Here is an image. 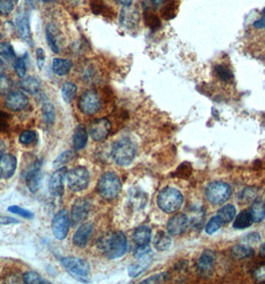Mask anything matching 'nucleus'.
<instances>
[{"label":"nucleus","instance_id":"nucleus-1","mask_svg":"<svg viewBox=\"0 0 265 284\" xmlns=\"http://www.w3.org/2000/svg\"><path fill=\"white\" fill-rule=\"evenodd\" d=\"M98 247L108 258L116 259L122 257L127 253L128 241L122 231H116L99 240Z\"/></svg>","mask_w":265,"mask_h":284},{"label":"nucleus","instance_id":"nucleus-2","mask_svg":"<svg viewBox=\"0 0 265 284\" xmlns=\"http://www.w3.org/2000/svg\"><path fill=\"white\" fill-rule=\"evenodd\" d=\"M137 154L136 144L129 138H123L112 147L111 155L114 162L122 167L129 166L132 160L135 159Z\"/></svg>","mask_w":265,"mask_h":284},{"label":"nucleus","instance_id":"nucleus-3","mask_svg":"<svg viewBox=\"0 0 265 284\" xmlns=\"http://www.w3.org/2000/svg\"><path fill=\"white\" fill-rule=\"evenodd\" d=\"M159 207L167 214L178 211L184 203V197L180 191L175 188L167 187L162 189L157 198Z\"/></svg>","mask_w":265,"mask_h":284},{"label":"nucleus","instance_id":"nucleus-4","mask_svg":"<svg viewBox=\"0 0 265 284\" xmlns=\"http://www.w3.org/2000/svg\"><path fill=\"white\" fill-rule=\"evenodd\" d=\"M122 190L119 176L114 172H105L98 182V193L102 199L111 201L118 198Z\"/></svg>","mask_w":265,"mask_h":284},{"label":"nucleus","instance_id":"nucleus-5","mask_svg":"<svg viewBox=\"0 0 265 284\" xmlns=\"http://www.w3.org/2000/svg\"><path fill=\"white\" fill-rule=\"evenodd\" d=\"M78 108L83 114L88 116L97 114L102 108L101 96L95 90L85 91L79 99Z\"/></svg>","mask_w":265,"mask_h":284},{"label":"nucleus","instance_id":"nucleus-6","mask_svg":"<svg viewBox=\"0 0 265 284\" xmlns=\"http://www.w3.org/2000/svg\"><path fill=\"white\" fill-rule=\"evenodd\" d=\"M61 262L64 265V267L67 269L76 279L84 281V282L88 281L91 268H90L89 263L86 260L82 258L74 257V256H68V257L62 258Z\"/></svg>","mask_w":265,"mask_h":284},{"label":"nucleus","instance_id":"nucleus-7","mask_svg":"<svg viewBox=\"0 0 265 284\" xmlns=\"http://www.w3.org/2000/svg\"><path fill=\"white\" fill-rule=\"evenodd\" d=\"M66 179H67L69 189L75 193H79L88 188L90 175L86 168L75 167L66 174Z\"/></svg>","mask_w":265,"mask_h":284},{"label":"nucleus","instance_id":"nucleus-8","mask_svg":"<svg viewBox=\"0 0 265 284\" xmlns=\"http://www.w3.org/2000/svg\"><path fill=\"white\" fill-rule=\"evenodd\" d=\"M231 196V188L228 184L214 182L210 184L206 189V197L212 204H222Z\"/></svg>","mask_w":265,"mask_h":284},{"label":"nucleus","instance_id":"nucleus-9","mask_svg":"<svg viewBox=\"0 0 265 284\" xmlns=\"http://www.w3.org/2000/svg\"><path fill=\"white\" fill-rule=\"evenodd\" d=\"M51 227L57 239L63 240L66 238L70 229V218L67 210L62 209L57 212L52 220Z\"/></svg>","mask_w":265,"mask_h":284},{"label":"nucleus","instance_id":"nucleus-10","mask_svg":"<svg viewBox=\"0 0 265 284\" xmlns=\"http://www.w3.org/2000/svg\"><path fill=\"white\" fill-rule=\"evenodd\" d=\"M111 132V123L106 118L97 119L93 121L89 127L91 138L96 142L104 141Z\"/></svg>","mask_w":265,"mask_h":284},{"label":"nucleus","instance_id":"nucleus-11","mask_svg":"<svg viewBox=\"0 0 265 284\" xmlns=\"http://www.w3.org/2000/svg\"><path fill=\"white\" fill-rule=\"evenodd\" d=\"M5 107L13 112H19L24 110L28 104V97L21 91H12L9 93L4 101Z\"/></svg>","mask_w":265,"mask_h":284},{"label":"nucleus","instance_id":"nucleus-12","mask_svg":"<svg viewBox=\"0 0 265 284\" xmlns=\"http://www.w3.org/2000/svg\"><path fill=\"white\" fill-rule=\"evenodd\" d=\"M67 174L66 168L56 170L49 180V192L53 197H61L64 193V180Z\"/></svg>","mask_w":265,"mask_h":284},{"label":"nucleus","instance_id":"nucleus-13","mask_svg":"<svg viewBox=\"0 0 265 284\" xmlns=\"http://www.w3.org/2000/svg\"><path fill=\"white\" fill-rule=\"evenodd\" d=\"M90 202L85 199H78L71 209V221L73 225L81 224L88 217L90 211Z\"/></svg>","mask_w":265,"mask_h":284},{"label":"nucleus","instance_id":"nucleus-14","mask_svg":"<svg viewBox=\"0 0 265 284\" xmlns=\"http://www.w3.org/2000/svg\"><path fill=\"white\" fill-rule=\"evenodd\" d=\"M15 25H16V29H17L19 37L23 41L30 43L32 40L30 22H29L28 15L24 11L19 10L17 12L16 18H15Z\"/></svg>","mask_w":265,"mask_h":284},{"label":"nucleus","instance_id":"nucleus-15","mask_svg":"<svg viewBox=\"0 0 265 284\" xmlns=\"http://www.w3.org/2000/svg\"><path fill=\"white\" fill-rule=\"evenodd\" d=\"M26 185L31 193H36L41 182V166L39 162H35L28 170L25 175Z\"/></svg>","mask_w":265,"mask_h":284},{"label":"nucleus","instance_id":"nucleus-16","mask_svg":"<svg viewBox=\"0 0 265 284\" xmlns=\"http://www.w3.org/2000/svg\"><path fill=\"white\" fill-rule=\"evenodd\" d=\"M188 224L189 222L186 215L178 214L168 222L167 230L171 235H181L186 231Z\"/></svg>","mask_w":265,"mask_h":284},{"label":"nucleus","instance_id":"nucleus-17","mask_svg":"<svg viewBox=\"0 0 265 284\" xmlns=\"http://www.w3.org/2000/svg\"><path fill=\"white\" fill-rule=\"evenodd\" d=\"M215 262V255L212 251L204 252L196 263V269L202 276H208L212 271Z\"/></svg>","mask_w":265,"mask_h":284},{"label":"nucleus","instance_id":"nucleus-18","mask_svg":"<svg viewBox=\"0 0 265 284\" xmlns=\"http://www.w3.org/2000/svg\"><path fill=\"white\" fill-rule=\"evenodd\" d=\"M17 167V160L13 155L4 154L0 156V177L4 180L11 177Z\"/></svg>","mask_w":265,"mask_h":284},{"label":"nucleus","instance_id":"nucleus-19","mask_svg":"<svg viewBox=\"0 0 265 284\" xmlns=\"http://www.w3.org/2000/svg\"><path fill=\"white\" fill-rule=\"evenodd\" d=\"M140 20L139 12L132 6H124L120 15V22L126 28L135 27Z\"/></svg>","mask_w":265,"mask_h":284},{"label":"nucleus","instance_id":"nucleus-20","mask_svg":"<svg viewBox=\"0 0 265 284\" xmlns=\"http://www.w3.org/2000/svg\"><path fill=\"white\" fill-rule=\"evenodd\" d=\"M93 231V225L91 223L83 224L79 227L73 236V242L78 247H85L92 235Z\"/></svg>","mask_w":265,"mask_h":284},{"label":"nucleus","instance_id":"nucleus-21","mask_svg":"<svg viewBox=\"0 0 265 284\" xmlns=\"http://www.w3.org/2000/svg\"><path fill=\"white\" fill-rule=\"evenodd\" d=\"M153 260V257L150 255H147L141 258H138V261H136L135 263H132V265L129 266L128 268V272L129 275L131 277H137L140 274H142L146 269H148V267L151 265Z\"/></svg>","mask_w":265,"mask_h":284},{"label":"nucleus","instance_id":"nucleus-22","mask_svg":"<svg viewBox=\"0 0 265 284\" xmlns=\"http://www.w3.org/2000/svg\"><path fill=\"white\" fill-rule=\"evenodd\" d=\"M88 142V133L84 125L80 124L75 128L73 134V147L76 151L82 150Z\"/></svg>","mask_w":265,"mask_h":284},{"label":"nucleus","instance_id":"nucleus-23","mask_svg":"<svg viewBox=\"0 0 265 284\" xmlns=\"http://www.w3.org/2000/svg\"><path fill=\"white\" fill-rule=\"evenodd\" d=\"M172 239L169 232L159 231L154 237V247L159 252H165L171 247Z\"/></svg>","mask_w":265,"mask_h":284},{"label":"nucleus","instance_id":"nucleus-24","mask_svg":"<svg viewBox=\"0 0 265 284\" xmlns=\"http://www.w3.org/2000/svg\"><path fill=\"white\" fill-rule=\"evenodd\" d=\"M46 40L47 43L50 47V49L58 54L60 52L59 49V32L58 29L53 25V24H49L48 26H46Z\"/></svg>","mask_w":265,"mask_h":284},{"label":"nucleus","instance_id":"nucleus-25","mask_svg":"<svg viewBox=\"0 0 265 284\" xmlns=\"http://www.w3.org/2000/svg\"><path fill=\"white\" fill-rule=\"evenodd\" d=\"M72 68V62L68 59L54 58L52 61L53 72L58 76L67 75Z\"/></svg>","mask_w":265,"mask_h":284},{"label":"nucleus","instance_id":"nucleus-26","mask_svg":"<svg viewBox=\"0 0 265 284\" xmlns=\"http://www.w3.org/2000/svg\"><path fill=\"white\" fill-rule=\"evenodd\" d=\"M231 256L238 260H241L254 256V251L252 247H250V245L239 243L231 248Z\"/></svg>","mask_w":265,"mask_h":284},{"label":"nucleus","instance_id":"nucleus-27","mask_svg":"<svg viewBox=\"0 0 265 284\" xmlns=\"http://www.w3.org/2000/svg\"><path fill=\"white\" fill-rule=\"evenodd\" d=\"M132 239H134L137 245L149 244L152 239L151 228L147 226H143V227L136 228V230L134 231V234H132Z\"/></svg>","mask_w":265,"mask_h":284},{"label":"nucleus","instance_id":"nucleus-28","mask_svg":"<svg viewBox=\"0 0 265 284\" xmlns=\"http://www.w3.org/2000/svg\"><path fill=\"white\" fill-rule=\"evenodd\" d=\"M252 223L253 221L250 215V211L244 209L239 212L238 216H237L233 227L237 229H244L249 227L252 225Z\"/></svg>","mask_w":265,"mask_h":284},{"label":"nucleus","instance_id":"nucleus-29","mask_svg":"<svg viewBox=\"0 0 265 284\" xmlns=\"http://www.w3.org/2000/svg\"><path fill=\"white\" fill-rule=\"evenodd\" d=\"M236 214L237 210L234 204H225L216 212V216L221 220L223 225H226L234 221V219L236 218Z\"/></svg>","mask_w":265,"mask_h":284},{"label":"nucleus","instance_id":"nucleus-30","mask_svg":"<svg viewBox=\"0 0 265 284\" xmlns=\"http://www.w3.org/2000/svg\"><path fill=\"white\" fill-rule=\"evenodd\" d=\"M20 87L27 93L35 95L40 91L41 84L37 78L30 76L27 78H23V80L20 82Z\"/></svg>","mask_w":265,"mask_h":284},{"label":"nucleus","instance_id":"nucleus-31","mask_svg":"<svg viewBox=\"0 0 265 284\" xmlns=\"http://www.w3.org/2000/svg\"><path fill=\"white\" fill-rule=\"evenodd\" d=\"M42 116L47 125H52L55 122V108L47 98H44L42 101Z\"/></svg>","mask_w":265,"mask_h":284},{"label":"nucleus","instance_id":"nucleus-32","mask_svg":"<svg viewBox=\"0 0 265 284\" xmlns=\"http://www.w3.org/2000/svg\"><path fill=\"white\" fill-rule=\"evenodd\" d=\"M249 211L253 223H260L265 219V204L262 201L255 200Z\"/></svg>","mask_w":265,"mask_h":284},{"label":"nucleus","instance_id":"nucleus-33","mask_svg":"<svg viewBox=\"0 0 265 284\" xmlns=\"http://www.w3.org/2000/svg\"><path fill=\"white\" fill-rule=\"evenodd\" d=\"M62 98L63 100L67 103V104H71L73 102V100L76 97L77 94V86L71 82H67L65 83L62 86Z\"/></svg>","mask_w":265,"mask_h":284},{"label":"nucleus","instance_id":"nucleus-34","mask_svg":"<svg viewBox=\"0 0 265 284\" xmlns=\"http://www.w3.org/2000/svg\"><path fill=\"white\" fill-rule=\"evenodd\" d=\"M0 56L8 62L16 60V53L9 42H0Z\"/></svg>","mask_w":265,"mask_h":284},{"label":"nucleus","instance_id":"nucleus-35","mask_svg":"<svg viewBox=\"0 0 265 284\" xmlns=\"http://www.w3.org/2000/svg\"><path fill=\"white\" fill-rule=\"evenodd\" d=\"M74 158H76V152L68 150V151H65L63 152L61 155H59L55 161L53 162V167L55 168H61L64 165H66L67 163L71 162Z\"/></svg>","mask_w":265,"mask_h":284},{"label":"nucleus","instance_id":"nucleus-36","mask_svg":"<svg viewBox=\"0 0 265 284\" xmlns=\"http://www.w3.org/2000/svg\"><path fill=\"white\" fill-rule=\"evenodd\" d=\"M215 74H216V77L220 80V81H223V82H227V81H230V80H233L234 78V74L233 72H231V70L225 66V65H217L215 67Z\"/></svg>","mask_w":265,"mask_h":284},{"label":"nucleus","instance_id":"nucleus-37","mask_svg":"<svg viewBox=\"0 0 265 284\" xmlns=\"http://www.w3.org/2000/svg\"><path fill=\"white\" fill-rule=\"evenodd\" d=\"M23 282L27 284H43V283H50L49 281L45 280L41 277L37 272L34 271H27L23 274Z\"/></svg>","mask_w":265,"mask_h":284},{"label":"nucleus","instance_id":"nucleus-38","mask_svg":"<svg viewBox=\"0 0 265 284\" xmlns=\"http://www.w3.org/2000/svg\"><path fill=\"white\" fill-rule=\"evenodd\" d=\"M13 82L10 77L8 76H0V95L7 96L9 93L12 92Z\"/></svg>","mask_w":265,"mask_h":284},{"label":"nucleus","instance_id":"nucleus-39","mask_svg":"<svg viewBox=\"0 0 265 284\" xmlns=\"http://www.w3.org/2000/svg\"><path fill=\"white\" fill-rule=\"evenodd\" d=\"M177 9H178V5L175 2V0H168L167 3L164 4V6L161 10V15L165 19H170L172 17H175Z\"/></svg>","mask_w":265,"mask_h":284},{"label":"nucleus","instance_id":"nucleus-40","mask_svg":"<svg viewBox=\"0 0 265 284\" xmlns=\"http://www.w3.org/2000/svg\"><path fill=\"white\" fill-rule=\"evenodd\" d=\"M37 139V134L34 131H31V130H27L21 133V135L19 136V142L22 145L28 146L34 143Z\"/></svg>","mask_w":265,"mask_h":284},{"label":"nucleus","instance_id":"nucleus-41","mask_svg":"<svg viewBox=\"0 0 265 284\" xmlns=\"http://www.w3.org/2000/svg\"><path fill=\"white\" fill-rule=\"evenodd\" d=\"M223 226V223L221 222V220L215 215L214 217H212L210 222L207 224L206 226V231L208 234H212L214 232H216L221 227Z\"/></svg>","mask_w":265,"mask_h":284},{"label":"nucleus","instance_id":"nucleus-42","mask_svg":"<svg viewBox=\"0 0 265 284\" xmlns=\"http://www.w3.org/2000/svg\"><path fill=\"white\" fill-rule=\"evenodd\" d=\"M14 70H15V73L19 78H24L27 72V67H26V62L25 59L23 57L20 58H16V60L14 61Z\"/></svg>","mask_w":265,"mask_h":284},{"label":"nucleus","instance_id":"nucleus-43","mask_svg":"<svg viewBox=\"0 0 265 284\" xmlns=\"http://www.w3.org/2000/svg\"><path fill=\"white\" fill-rule=\"evenodd\" d=\"M8 211L11 212V214L13 215H16V216H20L24 219H32L33 218V212L25 209V208H22L20 206H17V205H11L8 207Z\"/></svg>","mask_w":265,"mask_h":284},{"label":"nucleus","instance_id":"nucleus-44","mask_svg":"<svg viewBox=\"0 0 265 284\" xmlns=\"http://www.w3.org/2000/svg\"><path fill=\"white\" fill-rule=\"evenodd\" d=\"M14 10L13 0H0V15L7 16Z\"/></svg>","mask_w":265,"mask_h":284},{"label":"nucleus","instance_id":"nucleus-45","mask_svg":"<svg viewBox=\"0 0 265 284\" xmlns=\"http://www.w3.org/2000/svg\"><path fill=\"white\" fill-rule=\"evenodd\" d=\"M145 22L153 30L157 29L160 26V21H159V17L155 13L150 12V11L145 13Z\"/></svg>","mask_w":265,"mask_h":284},{"label":"nucleus","instance_id":"nucleus-46","mask_svg":"<svg viewBox=\"0 0 265 284\" xmlns=\"http://www.w3.org/2000/svg\"><path fill=\"white\" fill-rule=\"evenodd\" d=\"M152 253V250L149 244L145 245H137L134 250V256L136 258H141L147 255H150Z\"/></svg>","mask_w":265,"mask_h":284},{"label":"nucleus","instance_id":"nucleus-47","mask_svg":"<svg viewBox=\"0 0 265 284\" xmlns=\"http://www.w3.org/2000/svg\"><path fill=\"white\" fill-rule=\"evenodd\" d=\"M167 279H168V273L162 272L159 274L153 275V276L147 278L146 280H143L141 283H160V282L165 281Z\"/></svg>","mask_w":265,"mask_h":284},{"label":"nucleus","instance_id":"nucleus-48","mask_svg":"<svg viewBox=\"0 0 265 284\" xmlns=\"http://www.w3.org/2000/svg\"><path fill=\"white\" fill-rule=\"evenodd\" d=\"M9 127V115L3 111H0V132L6 131Z\"/></svg>","mask_w":265,"mask_h":284},{"label":"nucleus","instance_id":"nucleus-49","mask_svg":"<svg viewBox=\"0 0 265 284\" xmlns=\"http://www.w3.org/2000/svg\"><path fill=\"white\" fill-rule=\"evenodd\" d=\"M259 240H260V235L257 232H252L243 236L241 239V242L249 245L250 243H257Z\"/></svg>","mask_w":265,"mask_h":284},{"label":"nucleus","instance_id":"nucleus-50","mask_svg":"<svg viewBox=\"0 0 265 284\" xmlns=\"http://www.w3.org/2000/svg\"><path fill=\"white\" fill-rule=\"evenodd\" d=\"M190 172H191V167L187 163L181 165L179 170H177L178 176H182V177H187L190 174Z\"/></svg>","mask_w":265,"mask_h":284},{"label":"nucleus","instance_id":"nucleus-51","mask_svg":"<svg viewBox=\"0 0 265 284\" xmlns=\"http://www.w3.org/2000/svg\"><path fill=\"white\" fill-rule=\"evenodd\" d=\"M36 62L39 70H42L45 64V52L42 48L36 49Z\"/></svg>","mask_w":265,"mask_h":284},{"label":"nucleus","instance_id":"nucleus-52","mask_svg":"<svg viewBox=\"0 0 265 284\" xmlns=\"http://www.w3.org/2000/svg\"><path fill=\"white\" fill-rule=\"evenodd\" d=\"M253 277L257 282H265V264L257 267L253 273Z\"/></svg>","mask_w":265,"mask_h":284},{"label":"nucleus","instance_id":"nucleus-53","mask_svg":"<svg viewBox=\"0 0 265 284\" xmlns=\"http://www.w3.org/2000/svg\"><path fill=\"white\" fill-rule=\"evenodd\" d=\"M253 26H254L255 28H257V29H263V28H265V8L262 10V16H261V18H260L259 20L255 21V22L253 23Z\"/></svg>","mask_w":265,"mask_h":284},{"label":"nucleus","instance_id":"nucleus-54","mask_svg":"<svg viewBox=\"0 0 265 284\" xmlns=\"http://www.w3.org/2000/svg\"><path fill=\"white\" fill-rule=\"evenodd\" d=\"M15 223H19V222L12 218L0 217V225H10V224H15Z\"/></svg>","mask_w":265,"mask_h":284},{"label":"nucleus","instance_id":"nucleus-55","mask_svg":"<svg viewBox=\"0 0 265 284\" xmlns=\"http://www.w3.org/2000/svg\"><path fill=\"white\" fill-rule=\"evenodd\" d=\"M66 1L72 6H80L84 2V0H66Z\"/></svg>","mask_w":265,"mask_h":284},{"label":"nucleus","instance_id":"nucleus-56","mask_svg":"<svg viewBox=\"0 0 265 284\" xmlns=\"http://www.w3.org/2000/svg\"><path fill=\"white\" fill-rule=\"evenodd\" d=\"M116 1L123 6H131L134 0H116Z\"/></svg>","mask_w":265,"mask_h":284},{"label":"nucleus","instance_id":"nucleus-57","mask_svg":"<svg viewBox=\"0 0 265 284\" xmlns=\"http://www.w3.org/2000/svg\"><path fill=\"white\" fill-rule=\"evenodd\" d=\"M5 70H6V66L5 63L2 59H0V76H3L5 73Z\"/></svg>","mask_w":265,"mask_h":284},{"label":"nucleus","instance_id":"nucleus-58","mask_svg":"<svg viewBox=\"0 0 265 284\" xmlns=\"http://www.w3.org/2000/svg\"><path fill=\"white\" fill-rule=\"evenodd\" d=\"M5 150H6V146H5V144H4V142L0 141V156L4 155Z\"/></svg>","mask_w":265,"mask_h":284},{"label":"nucleus","instance_id":"nucleus-59","mask_svg":"<svg viewBox=\"0 0 265 284\" xmlns=\"http://www.w3.org/2000/svg\"><path fill=\"white\" fill-rule=\"evenodd\" d=\"M259 255L262 256H265V243H263L260 246V250H259Z\"/></svg>","mask_w":265,"mask_h":284},{"label":"nucleus","instance_id":"nucleus-60","mask_svg":"<svg viewBox=\"0 0 265 284\" xmlns=\"http://www.w3.org/2000/svg\"><path fill=\"white\" fill-rule=\"evenodd\" d=\"M163 0H151V2L154 4V5H159L162 3Z\"/></svg>","mask_w":265,"mask_h":284},{"label":"nucleus","instance_id":"nucleus-61","mask_svg":"<svg viewBox=\"0 0 265 284\" xmlns=\"http://www.w3.org/2000/svg\"><path fill=\"white\" fill-rule=\"evenodd\" d=\"M35 1H36V0H26V3L28 5H30V6H33V5H34Z\"/></svg>","mask_w":265,"mask_h":284},{"label":"nucleus","instance_id":"nucleus-62","mask_svg":"<svg viewBox=\"0 0 265 284\" xmlns=\"http://www.w3.org/2000/svg\"><path fill=\"white\" fill-rule=\"evenodd\" d=\"M42 2L44 3H49V2H53V1H57V0H41Z\"/></svg>","mask_w":265,"mask_h":284},{"label":"nucleus","instance_id":"nucleus-63","mask_svg":"<svg viewBox=\"0 0 265 284\" xmlns=\"http://www.w3.org/2000/svg\"><path fill=\"white\" fill-rule=\"evenodd\" d=\"M14 1H15V3H17V2H18V0H14Z\"/></svg>","mask_w":265,"mask_h":284},{"label":"nucleus","instance_id":"nucleus-64","mask_svg":"<svg viewBox=\"0 0 265 284\" xmlns=\"http://www.w3.org/2000/svg\"><path fill=\"white\" fill-rule=\"evenodd\" d=\"M264 204H265V201H264Z\"/></svg>","mask_w":265,"mask_h":284}]
</instances>
